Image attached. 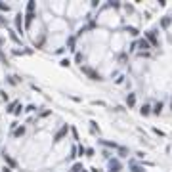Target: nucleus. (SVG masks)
Here are the masks:
<instances>
[{
    "instance_id": "1",
    "label": "nucleus",
    "mask_w": 172,
    "mask_h": 172,
    "mask_svg": "<svg viewBox=\"0 0 172 172\" xmlns=\"http://www.w3.org/2000/svg\"><path fill=\"white\" fill-rule=\"evenodd\" d=\"M80 71L84 73V75H86V77H88V79H90V80H103V79H101V75H100V73H98V71H94L92 67L80 65Z\"/></svg>"
},
{
    "instance_id": "2",
    "label": "nucleus",
    "mask_w": 172,
    "mask_h": 172,
    "mask_svg": "<svg viewBox=\"0 0 172 172\" xmlns=\"http://www.w3.org/2000/svg\"><path fill=\"white\" fill-rule=\"evenodd\" d=\"M67 132H69V126H67V124H63V126H61V128L56 132V136H54V142H59V140H63V138L67 136Z\"/></svg>"
},
{
    "instance_id": "3",
    "label": "nucleus",
    "mask_w": 172,
    "mask_h": 172,
    "mask_svg": "<svg viewBox=\"0 0 172 172\" xmlns=\"http://www.w3.org/2000/svg\"><path fill=\"white\" fill-rule=\"evenodd\" d=\"M122 168V164H121V161L119 159H111L109 161V172H121Z\"/></svg>"
},
{
    "instance_id": "4",
    "label": "nucleus",
    "mask_w": 172,
    "mask_h": 172,
    "mask_svg": "<svg viewBox=\"0 0 172 172\" xmlns=\"http://www.w3.org/2000/svg\"><path fill=\"white\" fill-rule=\"evenodd\" d=\"M145 40H147L151 46H159V40H157V36H155V31H147V33H145Z\"/></svg>"
},
{
    "instance_id": "5",
    "label": "nucleus",
    "mask_w": 172,
    "mask_h": 172,
    "mask_svg": "<svg viewBox=\"0 0 172 172\" xmlns=\"http://www.w3.org/2000/svg\"><path fill=\"white\" fill-rule=\"evenodd\" d=\"M2 159H4V163L8 164V168H15V166H17V163H15V161H14L12 157H10V155L6 153V151L2 153Z\"/></svg>"
},
{
    "instance_id": "6",
    "label": "nucleus",
    "mask_w": 172,
    "mask_h": 172,
    "mask_svg": "<svg viewBox=\"0 0 172 172\" xmlns=\"http://www.w3.org/2000/svg\"><path fill=\"white\" fill-rule=\"evenodd\" d=\"M15 29H17V33H23V15L21 14L15 15Z\"/></svg>"
},
{
    "instance_id": "7",
    "label": "nucleus",
    "mask_w": 172,
    "mask_h": 172,
    "mask_svg": "<svg viewBox=\"0 0 172 172\" xmlns=\"http://www.w3.org/2000/svg\"><path fill=\"white\" fill-rule=\"evenodd\" d=\"M33 19H35V14H27V15H25V23H23V27L29 29L31 23H33Z\"/></svg>"
},
{
    "instance_id": "8",
    "label": "nucleus",
    "mask_w": 172,
    "mask_h": 172,
    "mask_svg": "<svg viewBox=\"0 0 172 172\" xmlns=\"http://www.w3.org/2000/svg\"><path fill=\"white\" fill-rule=\"evenodd\" d=\"M136 46H140V48H143V50H149V48H151V44H149V42H147L145 38L138 40V42H136Z\"/></svg>"
},
{
    "instance_id": "9",
    "label": "nucleus",
    "mask_w": 172,
    "mask_h": 172,
    "mask_svg": "<svg viewBox=\"0 0 172 172\" xmlns=\"http://www.w3.org/2000/svg\"><path fill=\"white\" fill-rule=\"evenodd\" d=\"M126 103H128V107H134V105H136V96H134V94H128V96H126Z\"/></svg>"
},
{
    "instance_id": "10",
    "label": "nucleus",
    "mask_w": 172,
    "mask_h": 172,
    "mask_svg": "<svg viewBox=\"0 0 172 172\" xmlns=\"http://www.w3.org/2000/svg\"><path fill=\"white\" fill-rule=\"evenodd\" d=\"M161 111H163V103H155V107L151 109V113H155V115H161Z\"/></svg>"
},
{
    "instance_id": "11",
    "label": "nucleus",
    "mask_w": 172,
    "mask_h": 172,
    "mask_svg": "<svg viewBox=\"0 0 172 172\" xmlns=\"http://www.w3.org/2000/svg\"><path fill=\"white\" fill-rule=\"evenodd\" d=\"M23 134H25V126H19V128L14 130V136H15V138H21Z\"/></svg>"
},
{
    "instance_id": "12",
    "label": "nucleus",
    "mask_w": 172,
    "mask_h": 172,
    "mask_svg": "<svg viewBox=\"0 0 172 172\" xmlns=\"http://www.w3.org/2000/svg\"><path fill=\"white\" fill-rule=\"evenodd\" d=\"M71 172H84V168H82L80 163H75V164H73V168H71Z\"/></svg>"
},
{
    "instance_id": "13",
    "label": "nucleus",
    "mask_w": 172,
    "mask_h": 172,
    "mask_svg": "<svg viewBox=\"0 0 172 172\" xmlns=\"http://www.w3.org/2000/svg\"><path fill=\"white\" fill-rule=\"evenodd\" d=\"M140 113H142V115H143V117H147V115L151 113V107H149V105H143L142 109H140Z\"/></svg>"
},
{
    "instance_id": "14",
    "label": "nucleus",
    "mask_w": 172,
    "mask_h": 172,
    "mask_svg": "<svg viewBox=\"0 0 172 172\" xmlns=\"http://www.w3.org/2000/svg\"><path fill=\"white\" fill-rule=\"evenodd\" d=\"M90 128H92V132H100V126H98L96 121H90Z\"/></svg>"
},
{
    "instance_id": "15",
    "label": "nucleus",
    "mask_w": 172,
    "mask_h": 172,
    "mask_svg": "<svg viewBox=\"0 0 172 172\" xmlns=\"http://www.w3.org/2000/svg\"><path fill=\"white\" fill-rule=\"evenodd\" d=\"M126 31H128V33H130V35H132V36H138V35H140V33H138V29H136V27H126Z\"/></svg>"
},
{
    "instance_id": "16",
    "label": "nucleus",
    "mask_w": 172,
    "mask_h": 172,
    "mask_svg": "<svg viewBox=\"0 0 172 172\" xmlns=\"http://www.w3.org/2000/svg\"><path fill=\"white\" fill-rule=\"evenodd\" d=\"M77 153H79L80 157H82V155H86V147H84V145H79V147H77Z\"/></svg>"
},
{
    "instance_id": "17",
    "label": "nucleus",
    "mask_w": 172,
    "mask_h": 172,
    "mask_svg": "<svg viewBox=\"0 0 172 172\" xmlns=\"http://www.w3.org/2000/svg\"><path fill=\"white\" fill-rule=\"evenodd\" d=\"M33 12H35V2L31 0V2L27 4V14H33Z\"/></svg>"
},
{
    "instance_id": "18",
    "label": "nucleus",
    "mask_w": 172,
    "mask_h": 172,
    "mask_svg": "<svg viewBox=\"0 0 172 172\" xmlns=\"http://www.w3.org/2000/svg\"><path fill=\"white\" fill-rule=\"evenodd\" d=\"M15 107H17V101H12V103L8 105V109H6V111H8V113H14V109H15Z\"/></svg>"
},
{
    "instance_id": "19",
    "label": "nucleus",
    "mask_w": 172,
    "mask_h": 172,
    "mask_svg": "<svg viewBox=\"0 0 172 172\" xmlns=\"http://www.w3.org/2000/svg\"><path fill=\"white\" fill-rule=\"evenodd\" d=\"M119 155H121V157H126V155H128V149H126V147H119Z\"/></svg>"
},
{
    "instance_id": "20",
    "label": "nucleus",
    "mask_w": 172,
    "mask_h": 172,
    "mask_svg": "<svg viewBox=\"0 0 172 172\" xmlns=\"http://www.w3.org/2000/svg\"><path fill=\"white\" fill-rule=\"evenodd\" d=\"M10 38H12L14 42H21V40H19V36L15 35V33H10Z\"/></svg>"
},
{
    "instance_id": "21",
    "label": "nucleus",
    "mask_w": 172,
    "mask_h": 172,
    "mask_svg": "<svg viewBox=\"0 0 172 172\" xmlns=\"http://www.w3.org/2000/svg\"><path fill=\"white\" fill-rule=\"evenodd\" d=\"M0 10H2V12H10V6L4 4V2H0Z\"/></svg>"
},
{
    "instance_id": "22",
    "label": "nucleus",
    "mask_w": 172,
    "mask_h": 172,
    "mask_svg": "<svg viewBox=\"0 0 172 172\" xmlns=\"http://www.w3.org/2000/svg\"><path fill=\"white\" fill-rule=\"evenodd\" d=\"M59 65H61V67H69V65H71V61H69V59H61V61H59Z\"/></svg>"
},
{
    "instance_id": "23",
    "label": "nucleus",
    "mask_w": 172,
    "mask_h": 172,
    "mask_svg": "<svg viewBox=\"0 0 172 172\" xmlns=\"http://www.w3.org/2000/svg\"><path fill=\"white\" fill-rule=\"evenodd\" d=\"M69 130H71L73 138H75V140H79V132H77V128H69Z\"/></svg>"
},
{
    "instance_id": "24",
    "label": "nucleus",
    "mask_w": 172,
    "mask_h": 172,
    "mask_svg": "<svg viewBox=\"0 0 172 172\" xmlns=\"http://www.w3.org/2000/svg\"><path fill=\"white\" fill-rule=\"evenodd\" d=\"M94 153H96V151H94L92 147H88V149H86V155H88V157H94Z\"/></svg>"
},
{
    "instance_id": "25",
    "label": "nucleus",
    "mask_w": 172,
    "mask_h": 172,
    "mask_svg": "<svg viewBox=\"0 0 172 172\" xmlns=\"http://www.w3.org/2000/svg\"><path fill=\"white\" fill-rule=\"evenodd\" d=\"M82 59H84V57H82V54H77V56H75V61H77V63H80Z\"/></svg>"
},
{
    "instance_id": "26",
    "label": "nucleus",
    "mask_w": 172,
    "mask_h": 172,
    "mask_svg": "<svg viewBox=\"0 0 172 172\" xmlns=\"http://www.w3.org/2000/svg\"><path fill=\"white\" fill-rule=\"evenodd\" d=\"M161 25H163V27H168V25H170V19H168V17H164V19H163V23H161Z\"/></svg>"
},
{
    "instance_id": "27",
    "label": "nucleus",
    "mask_w": 172,
    "mask_h": 172,
    "mask_svg": "<svg viewBox=\"0 0 172 172\" xmlns=\"http://www.w3.org/2000/svg\"><path fill=\"white\" fill-rule=\"evenodd\" d=\"M132 172H145L142 166H132Z\"/></svg>"
},
{
    "instance_id": "28",
    "label": "nucleus",
    "mask_w": 172,
    "mask_h": 172,
    "mask_svg": "<svg viewBox=\"0 0 172 172\" xmlns=\"http://www.w3.org/2000/svg\"><path fill=\"white\" fill-rule=\"evenodd\" d=\"M21 109H23L21 105H17V107H15V109H14V113H15V115H21Z\"/></svg>"
},
{
    "instance_id": "29",
    "label": "nucleus",
    "mask_w": 172,
    "mask_h": 172,
    "mask_svg": "<svg viewBox=\"0 0 172 172\" xmlns=\"http://www.w3.org/2000/svg\"><path fill=\"white\" fill-rule=\"evenodd\" d=\"M153 132L159 134V136H164V132H163V130H159V128H153Z\"/></svg>"
},
{
    "instance_id": "30",
    "label": "nucleus",
    "mask_w": 172,
    "mask_h": 172,
    "mask_svg": "<svg viewBox=\"0 0 172 172\" xmlns=\"http://www.w3.org/2000/svg\"><path fill=\"white\" fill-rule=\"evenodd\" d=\"M0 98H2V100H6V101H8V94H6V92H0Z\"/></svg>"
},
{
    "instance_id": "31",
    "label": "nucleus",
    "mask_w": 172,
    "mask_h": 172,
    "mask_svg": "<svg viewBox=\"0 0 172 172\" xmlns=\"http://www.w3.org/2000/svg\"><path fill=\"white\" fill-rule=\"evenodd\" d=\"M0 27H6V19L4 17H0Z\"/></svg>"
},
{
    "instance_id": "32",
    "label": "nucleus",
    "mask_w": 172,
    "mask_h": 172,
    "mask_svg": "<svg viewBox=\"0 0 172 172\" xmlns=\"http://www.w3.org/2000/svg\"><path fill=\"white\" fill-rule=\"evenodd\" d=\"M90 170H92V172H101L100 168H96V166H92V168H90Z\"/></svg>"
},
{
    "instance_id": "33",
    "label": "nucleus",
    "mask_w": 172,
    "mask_h": 172,
    "mask_svg": "<svg viewBox=\"0 0 172 172\" xmlns=\"http://www.w3.org/2000/svg\"><path fill=\"white\" fill-rule=\"evenodd\" d=\"M2 172H12V170H10L8 166H4V168H2Z\"/></svg>"
},
{
    "instance_id": "34",
    "label": "nucleus",
    "mask_w": 172,
    "mask_h": 172,
    "mask_svg": "<svg viewBox=\"0 0 172 172\" xmlns=\"http://www.w3.org/2000/svg\"><path fill=\"white\" fill-rule=\"evenodd\" d=\"M170 107H172V101H170Z\"/></svg>"
}]
</instances>
